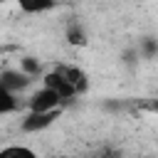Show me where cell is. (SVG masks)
<instances>
[{
    "mask_svg": "<svg viewBox=\"0 0 158 158\" xmlns=\"http://www.w3.org/2000/svg\"><path fill=\"white\" fill-rule=\"evenodd\" d=\"M62 106H64V99L44 84L40 89H35L27 99V111H52V109H62Z\"/></svg>",
    "mask_w": 158,
    "mask_h": 158,
    "instance_id": "cell-1",
    "label": "cell"
},
{
    "mask_svg": "<svg viewBox=\"0 0 158 158\" xmlns=\"http://www.w3.org/2000/svg\"><path fill=\"white\" fill-rule=\"evenodd\" d=\"M62 109H52V111H27L20 121V128L25 133H40L44 128H49L57 118H59Z\"/></svg>",
    "mask_w": 158,
    "mask_h": 158,
    "instance_id": "cell-2",
    "label": "cell"
},
{
    "mask_svg": "<svg viewBox=\"0 0 158 158\" xmlns=\"http://www.w3.org/2000/svg\"><path fill=\"white\" fill-rule=\"evenodd\" d=\"M42 84L44 86H49L52 91H57L64 101H69V99H74L77 96V89L69 84V79L54 67V69H49V72H42Z\"/></svg>",
    "mask_w": 158,
    "mask_h": 158,
    "instance_id": "cell-3",
    "label": "cell"
},
{
    "mask_svg": "<svg viewBox=\"0 0 158 158\" xmlns=\"http://www.w3.org/2000/svg\"><path fill=\"white\" fill-rule=\"evenodd\" d=\"M0 81H2V86L10 89L12 94H22V91H27V89L32 86L35 77H30V74L22 72V69H2V72H0Z\"/></svg>",
    "mask_w": 158,
    "mask_h": 158,
    "instance_id": "cell-4",
    "label": "cell"
},
{
    "mask_svg": "<svg viewBox=\"0 0 158 158\" xmlns=\"http://www.w3.org/2000/svg\"><path fill=\"white\" fill-rule=\"evenodd\" d=\"M57 69H59V72L69 79V84L77 89V96H79V94H86V89H89V77H86V72H84V69L72 67V64H59Z\"/></svg>",
    "mask_w": 158,
    "mask_h": 158,
    "instance_id": "cell-5",
    "label": "cell"
},
{
    "mask_svg": "<svg viewBox=\"0 0 158 158\" xmlns=\"http://www.w3.org/2000/svg\"><path fill=\"white\" fill-rule=\"evenodd\" d=\"M17 5L27 15H42V12L54 10L57 7V0H17Z\"/></svg>",
    "mask_w": 158,
    "mask_h": 158,
    "instance_id": "cell-6",
    "label": "cell"
},
{
    "mask_svg": "<svg viewBox=\"0 0 158 158\" xmlns=\"http://www.w3.org/2000/svg\"><path fill=\"white\" fill-rule=\"evenodd\" d=\"M17 109H20V99H17V94H12L10 89H5L2 81H0V116L15 114Z\"/></svg>",
    "mask_w": 158,
    "mask_h": 158,
    "instance_id": "cell-7",
    "label": "cell"
},
{
    "mask_svg": "<svg viewBox=\"0 0 158 158\" xmlns=\"http://www.w3.org/2000/svg\"><path fill=\"white\" fill-rule=\"evenodd\" d=\"M64 37H67V42H69L72 47H84V44L89 42V40H86V32H84V27H81L79 22H69Z\"/></svg>",
    "mask_w": 158,
    "mask_h": 158,
    "instance_id": "cell-8",
    "label": "cell"
},
{
    "mask_svg": "<svg viewBox=\"0 0 158 158\" xmlns=\"http://www.w3.org/2000/svg\"><path fill=\"white\" fill-rule=\"evenodd\" d=\"M136 49H138V57L141 59H156L158 57V40L156 37H143Z\"/></svg>",
    "mask_w": 158,
    "mask_h": 158,
    "instance_id": "cell-9",
    "label": "cell"
},
{
    "mask_svg": "<svg viewBox=\"0 0 158 158\" xmlns=\"http://www.w3.org/2000/svg\"><path fill=\"white\" fill-rule=\"evenodd\" d=\"M20 69L22 72H27L30 77H42V64H40V59H35V57H22L20 59Z\"/></svg>",
    "mask_w": 158,
    "mask_h": 158,
    "instance_id": "cell-10",
    "label": "cell"
},
{
    "mask_svg": "<svg viewBox=\"0 0 158 158\" xmlns=\"http://www.w3.org/2000/svg\"><path fill=\"white\" fill-rule=\"evenodd\" d=\"M5 156H27V158H35V151L27 148V146H7V148H0V158Z\"/></svg>",
    "mask_w": 158,
    "mask_h": 158,
    "instance_id": "cell-11",
    "label": "cell"
},
{
    "mask_svg": "<svg viewBox=\"0 0 158 158\" xmlns=\"http://www.w3.org/2000/svg\"><path fill=\"white\" fill-rule=\"evenodd\" d=\"M0 2H5V0H0Z\"/></svg>",
    "mask_w": 158,
    "mask_h": 158,
    "instance_id": "cell-12",
    "label": "cell"
}]
</instances>
